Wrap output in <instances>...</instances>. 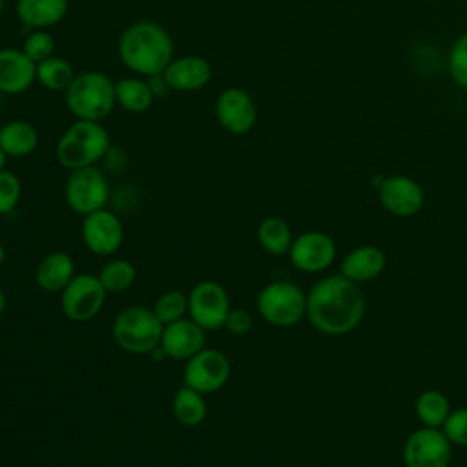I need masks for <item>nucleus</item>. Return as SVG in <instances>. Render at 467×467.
Here are the masks:
<instances>
[{
    "label": "nucleus",
    "mask_w": 467,
    "mask_h": 467,
    "mask_svg": "<svg viewBox=\"0 0 467 467\" xmlns=\"http://www.w3.org/2000/svg\"><path fill=\"white\" fill-rule=\"evenodd\" d=\"M22 199V182L20 179L9 171H0V215L11 213Z\"/></svg>",
    "instance_id": "7c9ffc66"
},
{
    "label": "nucleus",
    "mask_w": 467,
    "mask_h": 467,
    "mask_svg": "<svg viewBox=\"0 0 467 467\" xmlns=\"http://www.w3.org/2000/svg\"><path fill=\"white\" fill-rule=\"evenodd\" d=\"M451 75L460 86L467 88V35H463L452 47Z\"/></svg>",
    "instance_id": "473e14b6"
},
{
    "label": "nucleus",
    "mask_w": 467,
    "mask_h": 467,
    "mask_svg": "<svg viewBox=\"0 0 467 467\" xmlns=\"http://www.w3.org/2000/svg\"><path fill=\"white\" fill-rule=\"evenodd\" d=\"M0 146L7 157H27L38 146V131L27 120H9L0 128Z\"/></svg>",
    "instance_id": "4be33fe9"
},
{
    "label": "nucleus",
    "mask_w": 467,
    "mask_h": 467,
    "mask_svg": "<svg viewBox=\"0 0 467 467\" xmlns=\"http://www.w3.org/2000/svg\"><path fill=\"white\" fill-rule=\"evenodd\" d=\"M153 91L146 78L124 77L115 82V100L117 106L130 113H144L153 104Z\"/></svg>",
    "instance_id": "5701e85b"
},
{
    "label": "nucleus",
    "mask_w": 467,
    "mask_h": 467,
    "mask_svg": "<svg viewBox=\"0 0 467 467\" xmlns=\"http://www.w3.org/2000/svg\"><path fill=\"white\" fill-rule=\"evenodd\" d=\"M252 325H254V319H252V314L244 308H232L226 316V321H224V327L226 332H230L232 336H244L252 330Z\"/></svg>",
    "instance_id": "72a5a7b5"
},
{
    "label": "nucleus",
    "mask_w": 467,
    "mask_h": 467,
    "mask_svg": "<svg viewBox=\"0 0 467 467\" xmlns=\"http://www.w3.org/2000/svg\"><path fill=\"white\" fill-rule=\"evenodd\" d=\"M215 117L224 131L244 135L257 122V108L250 93L232 86L219 93L215 100Z\"/></svg>",
    "instance_id": "ddd939ff"
},
{
    "label": "nucleus",
    "mask_w": 467,
    "mask_h": 467,
    "mask_svg": "<svg viewBox=\"0 0 467 467\" xmlns=\"http://www.w3.org/2000/svg\"><path fill=\"white\" fill-rule=\"evenodd\" d=\"M166 84L173 91H199L212 78V66L206 58L197 55H186L173 58L162 71Z\"/></svg>",
    "instance_id": "f3484780"
},
{
    "label": "nucleus",
    "mask_w": 467,
    "mask_h": 467,
    "mask_svg": "<svg viewBox=\"0 0 467 467\" xmlns=\"http://www.w3.org/2000/svg\"><path fill=\"white\" fill-rule=\"evenodd\" d=\"M80 235L91 254L113 255L122 246L124 226L113 212L100 208L84 215Z\"/></svg>",
    "instance_id": "f8f14e48"
},
{
    "label": "nucleus",
    "mask_w": 467,
    "mask_h": 467,
    "mask_svg": "<svg viewBox=\"0 0 467 467\" xmlns=\"http://www.w3.org/2000/svg\"><path fill=\"white\" fill-rule=\"evenodd\" d=\"M64 197L67 206L84 217L91 212L106 208L109 199L108 179L97 166L73 170L66 179Z\"/></svg>",
    "instance_id": "6e6552de"
},
{
    "label": "nucleus",
    "mask_w": 467,
    "mask_h": 467,
    "mask_svg": "<svg viewBox=\"0 0 467 467\" xmlns=\"http://www.w3.org/2000/svg\"><path fill=\"white\" fill-rule=\"evenodd\" d=\"M230 310L228 292L217 281H199L188 294V316L204 330L223 328Z\"/></svg>",
    "instance_id": "1a4fd4ad"
},
{
    "label": "nucleus",
    "mask_w": 467,
    "mask_h": 467,
    "mask_svg": "<svg viewBox=\"0 0 467 467\" xmlns=\"http://www.w3.org/2000/svg\"><path fill=\"white\" fill-rule=\"evenodd\" d=\"M67 0H16V18L29 29H47L67 15Z\"/></svg>",
    "instance_id": "aec40b11"
},
{
    "label": "nucleus",
    "mask_w": 467,
    "mask_h": 467,
    "mask_svg": "<svg viewBox=\"0 0 467 467\" xmlns=\"http://www.w3.org/2000/svg\"><path fill=\"white\" fill-rule=\"evenodd\" d=\"M164 325L153 308L133 305L122 308L111 327V334L119 348L130 354H150L159 348Z\"/></svg>",
    "instance_id": "39448f33"
},
{
    "label": "nucleus",
    "mask_w": 467,
    "mask_h": 467,
    "mask_svg": "<svg viewBox=\"0 0 467 467\" xmlns=\"http://www.w3.org/2000/svg\"><path fill=\"white\" fill-rule=\"evenodd\" d=\"M443 427V434L454 445H467V409H456L449 412Z\"/></svg>",
    "instance_id": "2f4dec72"
},
{
    "label": "nucleus",
    "mask_w": 467,
    "mask_h": 467,
    "mask_svg": "<svg viewBox=\"0 0 467 467\" xmlns=\"http://www.w3.org/2000/svg\"><path fill=\"white\" fill-rule=\"evenodd\" d=\"M4 261H5V250H4V246H2V243H0V266L4 265Z\"/></svg>",
    "instance_id": "e433bc0d"
},
{
    "label": "nucleus",
    "mask_w": 467,
    "mask_h": 467,
    "mask_svg": "<svg viewBox=\"0 0 467 467\" xmlns=\"http://www.w3.org/2000/svg\"><path fill=\"white\" fill-rule=\"evenodd\" d=\"M232 365L219 348H202L184 361V385L206 394L221 390L230 379Z\"/></svg>",
    "instance_id": "9d476101"
},
{
    "label": "nucleus",
    "mask_w": 467,
    "mask_h": 467,
    "mask_svg": "<svg viewBox=\"0 0 467 467\" xmlns=\"http://www.w3.org/2000/svg\"><path fill=\"white\" fill-rule=\"evenodd\" d=\"M22 51L35 62H42L49 57H53V51H55V38L49 31L46 29H35L31 31L24 44H22Z\"/></svg>",
    "instance_id": "c756f323"
},
{
    "label": "nucleus",
    "mask_w": 467,
    "mask_h": 467,
    "mask_svg": "<svg viewBox=\"0 0 467 467\" xmlns=\"http://www.w3.org/2000/svg\"><path fill=\"white\" fill-rule=\"evenodd\" d=\"M206 330L197 325L190 316L164 325L159 348L173 361H188L204 348Z\"/></svg>",
    "instance_id": "2eb2a0df"
},
{
    "label": "nucleus",
    "mask_w": 467,
    "mask_h": 467,
    "mask_svg": "<svg viewBox=\"0 0 467 467\" xmlns=\"http://www.w3.org/2000/svg\"><path fill=\"white\" fill-rule=\"evenodd\" d=\"M106 288L95 274H75L69 285L60 292L62 314L75 321L86 323L99 316L106 301Z\"/></svg>",
    "instance_id": "0eeeda50"
},
{
    "label": "nucleus",
    "mask_w": 467,
    "mask_h": 467,
    "mask_svg": "<svg viewBox=\"0 0 467 467\" xmlns=\"http://www.w3.org/2000/svg\"><path fill=\"white\" fill-rule=\"evenodd\" d=\"M120 62L139 77L159 75L173 60V42L168 31L148 20L128 26L119 38Z\"/></svg>",
    "instance_id": "f03ea898"
},
{
    "label": "nucleus",
    "mask_w": 467,
    "mask_h": 467,
    "mask_svg": "<svg viewBox=\"0 0 467 467\" xmlns=\"http://www.w3.org/2000/svg\"><path fill=\"white\" fill-rule=\"evenodd\" d=\"M288 257L301 272H321L334 263L336 243L323 232H305L292 241Z\"/></svg>",
    "instance_id": "4468645a"
},
{
    "label": "nucleus",
    "mask_w": 467,
    "mask_h": 467,
    "mask_svg": "<svg viewBox=\"0 0 467 467\" xmlns=\"http://www.w3.org/2000/svg\"><path fill=\"white\" fill-rule=\"evenodd\" d=\"M36 80V64L15 47L0 49V89L4 95H20Z\"/></svg>",
    "instance_id": "a211bd4d"
},
{
    "label": "nucleus",
    "mask_w": 467,
    "mask_h": 467,
    "mask_svg": "<svg viewBox=\"0 0 467 467\" xmlns=\"http://www.w3.org/2000/svg\"><path fill=\"white\" fill-rule=\"evenodd\" d=\"M2 99H4V93H2V89H0V106H2Z\"/></svg>",
    "instance_id": "58836bf2"
},
{
    "label": "nucleus",
    "mask_w": 467,
    "mask_h": 467,
    "mask_svg": "<svg viewBox=\"0 0 467 467\" xmlns=\"http://www.w3.org/2000/svg\"><path fill=\"white\" fill-rule=\"evenodd\" d=\"M171 410L181 425L197 427L204 421L208 412L204 394L188 385H181L173 394Z\"/></svg>",
    "instance_id": "b1692460"
},
{
    "label": "nucleus",
    "mask_w": 467,
    "mask_h": 467,
    "mask_svg": "<svg viewBox=\"0 0 467 467\" xmlns=\"http://www.w3.org/2000/svg\"><path fill=\"white\" fill-rule=\"evenodd\" d=\"M255 306L266 323L292 327L306 316V296L292 281H272L259 290Z\"/></svg>",
    "instance_id": "423d86ee"
},
{
    "label": "nucleus",
    "mask_w": 467,
    "mask_h": 467,
    "mask_svg": "<svg viewBox=\"0 0 467 467\" xmlns=\"http://www.w3.org/2000/svg\"><path fill=\"white\" fill-rule=\"evenodd\" d=\"M66 106L77 119L102 122L117 106L115 82L102 71H82L66 91Z\"/></svg>",
    "instance_id": "20e7f679"
},
{
    "label": "nucleus",
    "mask_w": 467,
    "mask_h": 467,
    "mask_svg": "<svg viewBox=\"0 0 467 467\" xmlns=\"http://www.w3.org/2000/svg\"><path fill=\"white\" fill-rule=\"evenodd\" d=\"M75 277V261L67 252H49L40 259L35 270L38 288L51 294H60Z\"/></svg>",
    "instance_id": "6ab92c4d"
},
{
    "label": "nucleus",
    "mask_w": 467,
    "mask_h": 467,
    "mask_svg": "<svg viewBox=\"0 0 467 467\" xmlns=\"http://www.w3.org/2000/svg\"><path fill=\"white\" fill-rule=\"evenodd\" d=\"M363 314V292L358 283L341 274L323 277L306 296V317L316 330L327 336L352 332L361 323Z\"/></svg>",
    "instance_id": "f257e3e1"
},
{
    "label": "nucleus",
    "mask_w": 467,
    "mask_h": 467,
    "mask_svg": "<svg viewBox=\"0 0 467 467\" xmlns=\"http://www.w3.org/2000/svg\"><path fill=\"white\" fill-rule=\"evenodd\" d=\"M385 268V254L372 244L354 248L341 261V275L354 283H363L378 277Z\"/></svg>",
    "instance_id": "412c9836"
},
{
    "label": "nucleus",
    "mask_w": 467,
    "mask_h": 467,
    "mask_svg": "<svg viewBox=\"0 0 467 467\" xmlns=\"http://www.w3.org/2000/svg\"><path fill=\"white\" fill-rule=\"evenodd\" d=\"M405 467H449L451 441L434 427L414 431L403 447Z\"/></svg>",
    "instance_id": "9b49d317"
},
{
    "label": "nucleus",
    "mask_w": 467,
    "mask_h": 467,
    "mask_svg": "<svg viewBox=\"0 0 467 467\" xmlns=\"http://www.w3.org/2000/svg\"><path fill=\"white\" fill-rule=\"evenodd\" d=\"M97 275H99L102 286L106 288V292L119 294V292L130 290L135 285L137 268L131 261H128L124 257H115V259H109L100 268V272Z\"/></svg>",
    "instance_id": "bb28decb"
},
{
    "label": "nucleus",
    "mask_w": 467,
    "mask_h": 467,
    "mask_svg": "<svg viewBox=\"0 0 467 467\" xmlns=\"http://www.w3.org/2000/svg\"><path fill=\"white\" fill-rule=\"evenodd\" d=\"M5 161H7V153L2 150V146H0V171L2 170H5Z\"/></svg>",
    "instance_id": "c9c22d12"
},
{
    "label": "nucleus",
    "mask_w": 467,
    "mask_h": 467,
    "mask_svg": "<svg viewBox=\"0 0 467 467\" xmlns=\"http://www.w3.org/2000/svg\"><path fill=\"white\" fill-rule=\"evenodd\" d=\"M381 204L398 217H410L423 206V190L409 177L394 175L379 184Z\"/></svg>",
    "instance_id": "dca6fc26"
},
{
    "label": "nucleus",
    "mask_w": 467,
    "mask_h": 467,
    "mask_svg": "<svg viewBox=\"0 0 467 467\" xmlns=\"http://www.w3.org/2000/svg\"><path fill=\"white\" fill-rule=\"evenodd\" d=\"M5 305H7V299H5V292H4V288L0 286V317H2V314L5 312Z\"/></svg>",
    "instance_id": "f704fd0d"
},
{
    "label": "nucleus",
    "mask_w": 467,
    "mask_h": 467,
    "mask_svg": "<svg viewBox=\"0 0 467 467\" xmlns=\"http://www.w3.org/2000/svg\"><path fill=\"white\" fill-rule=\"evenodd\" d=\"M2 11H4V0H0V16H2Z\"/></svg>",
    "instance_id": "4c0bfd02"
},
{
    "label": "nucleus",
    "mask_w": 467,
    "mask_h": 467,
    "mask_svg": "<svg viewBox=\"0 0 467 467\" xmlns=\"http://www.w3.org/2000/svg\"><path fill=\"white\" fill-rule=\"evenodd\" d=\"M109 150V133L102 122L77 119L60 135L55 155L62 168L73 171L95 166Z\"/></svg>",
    "instance_id": "7ed1b4c3"
},
{
    "label": "nucleus",
    "mask_w": 467,
    "mask_h": 467,
    "mask_svg": "<svg viewBox=\"0 0 467 467\" xmlns=\"http://www.w3.org/2000/svg\"><path fill=\"white\" fill-rule=\"evenodd\" d=\"M449 412V400L440 390H423L416 400V416L425 427H441Z\"/></svg>",
    "instance_id": "cd10ccee"
},
{
    "label": "nucleus",
    "mask_w": 467,
    "mask_h": 467,
    "mask_svg": "<svg viewBox=\"0 0 467 467\" xmlns=\"http://www.w3.org/2000/svg\"><path fill=\"white\" fill-rule=\"evenodd\" d=\"M73 66L60 57H49L36 64V80L49 91H67L75 80Z\"/></svg>",
    "instance_id": "a878e982"
},
{
    "label": "nucleus",
    "mask_w": 467,
    "mask_h": 467,
    "mask_svg": "<svg viewBox=\"0 0 467 467\" xmlns=\"http://www.w3.org/2000/svg\"><path fill=\"white\" fill-rule=\"evenodd\" d=\"M257 241L270 255H285L292 246L290 226L281 217H266L257 226Z\"/></svg>",
    "instance_id": "393cba45"
},
{
    "label": "nucleus",
    "mask_w": 467,
    "mask_h": 467,
    "mask_svg": "<svg viewBox=\"0 0 467 467\" xmlns=\"http://www.w3.org/2000/svg\"><path fill=\"white\" fill-rule=\"evenodd\" d=\"M153 312L162 325L173 323L188 316V294L181 290H166L162 292L155 303Z\"/></svg>",
    "instance_id": "c85d7f7f"
}]
</instances>
